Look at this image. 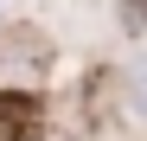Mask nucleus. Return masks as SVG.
<instances>
[{"mask_svg":"<svg viewBox=\"0 0 147 141\" xmlns=\"http://www.w3.org/2000/svg\"><path fill=\"white\" fill-rule=\"evenodd\" d=\"M121 7V26H134V32H147V0H115Z\"/></svg>","mask_w":147,"mask_h":141,"instance_id":"3","label":"nucleus"},{"mask_svg":"<svg viewBox=\"0 0 147 141\" xmlns=\"http://www.w3.org/2000/svg\"><path fill=\"white\" fill-rule=\"evenodd\" d=\"M45 135V103L26 90H7L0 96V141H38Z\"/></svg>","mask_w":147,"mask_h":141,"instance_id":"1","label":"nucleus"},{"mask_svg":"<svg viewBox=\"0 0 147 141\" xmlns=\"http://www.w3.org/2000/svg\"><path fill=\"white\" fill-rule=\"evenodd\" d=\"M128 115H134V122H147V64L128 70Z\"/></svg>","mask_w":147,"mask_h":141,"instance_id":"2","label":"nucleus"}]
</instances>
